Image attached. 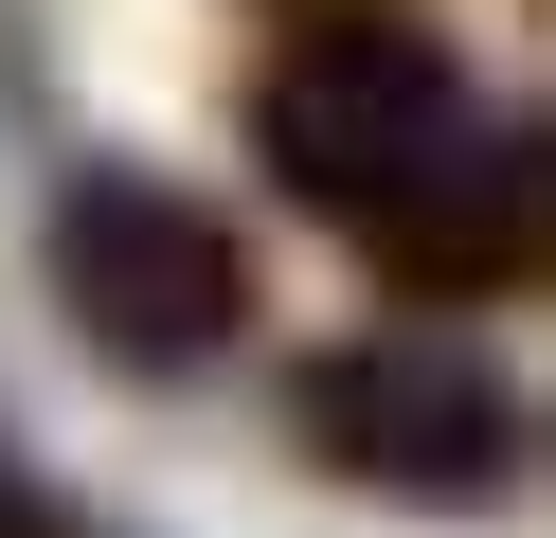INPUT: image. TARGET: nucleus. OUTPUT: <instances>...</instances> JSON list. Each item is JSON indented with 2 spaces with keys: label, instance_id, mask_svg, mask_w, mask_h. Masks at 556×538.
Segmentation results:
<instances>
[{
  "label": "nucleus",
  "instance_id": "39448f33",
  "mask_svg": "<svg viewBox=\"0 0 556 538\" xmlns=\"http://www.w3.org/2000/svg\"><path fill=\"white\" fill-rule=\"evenodd\" d=\"M0 538H144V521H109V502H90V485H73V466H54V449H37V430L0 413Z\"/></svg>",
  "mask_w": 556,
  "mask_h": 538
},
{
  "label": "nucleus",
  "instance_id": "f03ea898",
  "mask_svg": "<svg viewBox=\"0 0 556 538\" xmlns=\"http://www.w3.org/2000/svg\"><path fill=\"white\" fill-rule=\"evenodd\" d=\"M288 449L395 521H503L539 485V395L467 323H341L288 359Z\"/></svg>",
  "mask_w": 556,
  "mask_h": 538
},
{
  "label": "nucleus",
  "instance_id": "20e7f679",
  "mask_svg": "<svg viewBox=\"0 0 556 538\" xmlns=\"http://www.w3.org/2000/svg\"><path fill=\"white\" fill-rule=\"evenodd\" d=\"M539 179H556V162H539V126H520V108H484L467 162H448L413 215H377V234H359V270L395 287L413 323H484V305H520V287H539V251H556Z\"/></svg>",
  "mask_w": 556,
  "mask_h": 538
},
{
  "label": "nucleus",
  "instance_id": "7ed1b4c3",
  "mask_svg": "<svg viewBox=\"0 0 556 538\" xmlns=\"http://www.w3.org/2000/svg\"><path fill=\"white\" fill-rule=\"evenodd\" d=\"M37 287H54V323H73L109 377H216L233 341H252V234H233L198 179H162V162H73L37 198Z\"/></svg>",
  "mask_w": 556,
  "mask_h": 538
},
{
  "label": "nucleus",
  "instance_id": "f257e3e1",
  "mask_svg": "<svg viewBox=\"0 0 556 538\" xmlns=\"http://www.w3.org/2000/svg\"><path fill=\"white\" fill-rule=\"evenodd\" d=\"M484 72L448 54L431 18H377V0H324V18L288 36V54H252V90H233V143H252V179L288 215H324L341 251L377 234V215H413L448 162L484 143Z\"/></svg>",
  "mask_w": 556,
  "mask_h": 538
}]
</instances>
